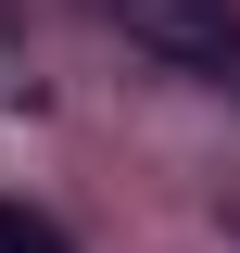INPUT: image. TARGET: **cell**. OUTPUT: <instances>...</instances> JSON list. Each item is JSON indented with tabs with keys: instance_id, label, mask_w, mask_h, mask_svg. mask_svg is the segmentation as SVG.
Returning a JSON list of instances; mask_svg holds the SVG:
<instances>
[{
	"instance_id": "6da1fadb",
	"label": "cell",
	"mask_w": 240,
	"mask_h": 253,
	"mask_svg": "<svg viewBox=\"0 0 240 253\" xmlns=\"http://www.w3.org/2000/svg\"><path fill=\"white\" fill-rule=\"evenodd\" d=\"M89 13L126 38V51H152L164 76L240 101V13H228V0H89Z\"/></svg>"
},
{
	"instance_id": "7a4b0ae2",
	"label": "cell",
	"mask_w": 240,
	"mask_h": 253,
	"mask_svg": "<svg viewBox=\"0 0 240 253\" xmlns=\"http://www.w3.org/2000/svg\"><path fill=\"white\" fill-rule=\"evenodd\" d=\"M0 253H76V228H63V215H38V203H13V190H0Z\"/></svg>"
},
{
	"instance_id": "3957f363",
	"label": "cell",
	"mask_w": 240,
	"mask_h": 253,
	"mask_svg": "<svg viewBox=\"0 0 240 253\" xmlns=\"http://www.w3.org/2000/svg\"><path fill=\"white\" fill-rule=\"evenodd\" d=\"M215 215H228V241H240V203H215Z\"/></svg>"
}]
</instances>
